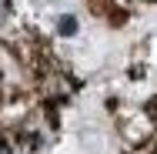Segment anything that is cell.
I'll return each instance as SVG.
<instances>
[{
    "instance_id": "6da1fadb",
    "label": "cell",
    "mask_w": 157,
    "mask_h": 154,
    "mask_svg": "<svg viewBox=\"0 0 157 154\" xmlns=\"http://www.w3.org/2000/svg\"><path fill=\"white\" fill-rule=\"evenodd\" d=\"M57 30H60L63 37H74V34H77V20H74V17H60V24H57Z\"/></svg>"
},
{
    "instance_id": "7a4b0ae2",
    "label": "cell",
    "mask_w": 157,
    "mask_h": 154,
    "mask_svg": "<svg viewBox=\"0 0 157 154\" xmlns=\"http://www.w3.org/2000/svg\"><path fill=\"white\" fill-rule=\"evenodd\" d=\"M7 14H10V3H7V0H0V24L7 20Z\"/></svg>"
},
{
    "instance_id": "3957f363",
    "label": "cell",
    "mask_w": 157,
    "mask_h": 154,
    "mask_svg": "<svg viewBox=\"0 0 157 154\" xmlns=\"http://www.w3.org/2000/svg\"><path fill=\"white\" fill-rule=\"evenodd\" d=\"M0 154H10V148H7V144H3V141H0Z\"/></svg>"
}]
</instances>
